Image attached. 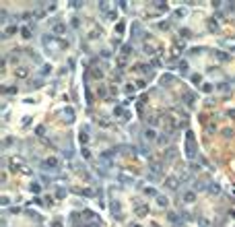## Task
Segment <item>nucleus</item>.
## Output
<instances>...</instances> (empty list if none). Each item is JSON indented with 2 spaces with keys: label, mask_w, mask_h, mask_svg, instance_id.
<instances>
[{
  "label": "nucleus",
  "mask_w": 235,
  "mask_h": 227,
  "mask_svg": "<svg viewBox=\"0 0 235 227\" xmlns=\"http://www.w3.org/2000/svg\"><path fill=\"white\" fill-rule=\"evenodd\" d=\"M66 31V25H62V23H56L54 25V33H58V35H62Z\"/></svg>",
  "instance_id": "obj_4"
},
{
  "label": "nucleus",
  "mask_w": 235,
  "mask_h": 227,
  "mask_svg": "<svg viewBox=\"0 0 235 227\" xmlns=\"http://www.w3.org/2000/svg\"><path fill=\"white\" fill-rule=\"evenodd\" d=\"M157 202H159V207H163V209L167 207V198H163V196H157Z\"/></svg>",
  "instance_id": "obj_6"
},
{
  "label": "nucleus",
  "mask_w": 235,
  "mask_h": 227,
  "mask_svg": "<svg viewBox=\"0 0 235 227\" xmlns=\"http://www.w3.org/2000/svg\"><path fill=\"white\" fill-rule=\"evenodd\" d=\"M145 136H147V139H153L155 132H153V130H147V132H145Z\"/></svg>",
  "instance_id": "obj_8"
},
{
  "label": "nucleus",
  "mask_w": 235,
  "mask_h": 227,
  "mask_svg": "<svg viewBox=\"0 0 235 227\" xmlns=\"http://www.w3.org/2000/svg\"><path fill=\"white\" fill-rule=\"evenodd\" d=\"M186 149H188V157H194V134L188 132V143H186Z\"/></svg>",
  "instance_id": "obj_1"
},
{
  "label": "nucleus",
  "mask_w": 235,
  "mask_h": 227,
  "mask_svg": "<svg viewBox=\"0 0 235 227\" xmlns=\"http://www.w3.org/2000/svg\"><path fill=\"white\" fill-rule=\"evenodd\" d=\"M165 186H167L169 190H177L179 182H177V178H175V175H171V178H167V180H165Z\"/></svg>",
  "instance_id": "obj_2"
},
{
  "label": "nucleus",
  "mask_w": 235,
  "mask_h": 227,
  "mask_svg": "<svg viewBox=\"0 0 235 227\" xmlns=\"http://www.w3.org/2000/svg\"><path fill=\"white\" fill-rule=\"evenodd\" d=\"M145 192H147V194H151V196H155V194H157V192H155V188H147Z\"/></svg>",
  "instance_id": "obj_9"
},
{
  "label": "nucleus",
  "mask_w": 235,
  "mask_h": 227,
  "mask_svg": "<svg viewBox=\"0 0 235 227\" xmlns=\"http://www.w3.org/2000/svg\"><path fill=\"white\" fill-rule=\"evenodd\" d=\"M43 167H58V161H56V159H48V161H43Z\"/></svg>",
  "instance_id": "obj_5"
},
{
  "label": "nucleus",
  "mask_w": 235,
  "mask_h": 227,
  "mask_svg": "<svg viewBox=\"0 0 235 227\" xmlns=\"http://www.w3.org/2000/svg\"><path fill=\"white\" fill-rule=\"evenodd\" d=\"M31 192H35V194H39L41 190H39V186H37V184H33V186H31Z\"/></svg>",
  "instance_id": "obj_7"
},
{
  "label": "nucleus",
  "mask_w": 235,
  "mask_h": 227,
  "mask_svg": "<svg viewBox=\"0 0 235 227\" xmlns=\"http://www.w3.org/2000/svg\"><path fill=\"white\" fill-rule=\"evenodd\" d=\"M181 200H184V202H188V204H192V202L196 200V192H194V190H188V192H184Z\"/></svg>",
  "instance_id": "obj_3"
},
{
  "label": "nucleus",
  "mask_w": 235,
  "mask_h": 227,
  "mask_svg": "<svg viewBox=\"0 0 235 227\" xmlns=\"http://www.w3.org/2000/svg\"><path fill=\"white\" fill-rule=\"evenodd\" d=\"M81 143H83V145H87V143H89V141H87V134H81Z\"/></svg>",
  "instance_id": "obj_10"
},
{
  "label": "nucleus",
  "mask_w": 235,
  "mask_h": 227,
  "mask_svg": "<svg viewBox=\"0 0 235 227\" xmlns=\"http://www.w3.org/2000/svg\"><path fill=\"white\" fill-rule=\"evenodd\" d=\"M130 227H140V225H130Z\"/></svg>",
  "instance_id": "obj_11"
}]
</instances>
